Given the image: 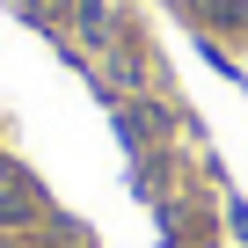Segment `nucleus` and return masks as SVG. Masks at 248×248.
Instances as JSON below:
<instances>
[{"instance_id": "nucleus-1", "label": "nucleus", "mask_w": 248, "mask_h": 248, "mask_svg": "<svg viewBox=\"0 0 248 248\" xmlns=\"http://www.w3.org/2000/svg\"><path fill=\"white\" fill-rule=\"evenodd\" d=\"M117 132H124V146L146 161V154L168 139V109H161V102H124V109H117Z\"/></svg>"}, {"instance_id": "nucleus-2", "label": "nucleus", "mask_w": 248, "mask_h": 248, "mask_svg": "<svg viewBox=\"0 0 248 248\" xmlns=\"http://www.w3.org/2000/svg\"><path fill=\"white\" fill-rule=\"evenodd\" d=\"M30 219H37V190L0 161V226H30Z\"/></svg>"}, {"instance_id": "nucleus-3", "label": "nucleus", "mask_w": 248, "mask_h": 248, "mask_svg": "<svg viewBox=\"0 0 248 248\" xmlns=\"http://www.w3.org/2000/svg\"><path fill=\"white\" fill-rule=\"evenodd\" d=\"M190 8H197V15H212V22H226V30H241V22H248L241 0H190Z\"/></svg>"}]
</instances>
